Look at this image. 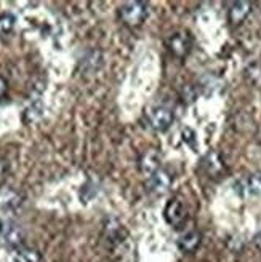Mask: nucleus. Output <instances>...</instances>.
I'll list each match as a JSON object with an SVG mask.
<instances>
[{
  "label": "nucleus",
  "mask_w": 261,
  "mask_h": 262,
  "mask_svg": "<svg viewBox=\"0 0 261 262\" xmlns=\"http://www.w3.org/2000/svg\"><path fill=\"white\" fill-rule=\"evenodd\" d=\"M149 15V7L145 2H128L121 8V19L127 26H139Z\"/></svg>",
  "instance_id": "nucleus-1"
},
{
  "label": "nucleus",
  "mask_w": 261,
  "mask_h": 262,
  "mask_svg": "<svg viewBox=\"0 0 261 262\" xmlns=\"http://www.w3.org/2000/svg\"><path fill=\"white\" fill-rule=\"evenodd\" d=\"M149 117V123L151 126L155 129V131H167L168 128L172 126L173 123V112L168 109V107H164V106H159V107H154L151 109V112L148 114Z\"/></svg>",
  "instance_id": "nucleus-2"
},
{
  "label": "nucleus",
  "mask_w": 261,
  "mask_h": 262,
  "mask_svg": "<svg viewBox=\"0 0 261 262\" xmlns=\"http://www.w3.org/2000/svg\"><path fill=\"white\" fill-rule=\"evenodd\" d=\"M164 217L172 227H179L183 222L186 221L188 214H186L185 206H183V203L179 200H170L165 206Z\"/></svg>",
  "instance_id": "nucleus-3"
},
{
  "label": "nucleus",
  "mask_w": 261,
  "mask_h": 262,
  "mask_svg": "<svg viewBox=\"0 0 261 262\" xmlns=\"http://www.w3.org/2000/svg\"><path fill=\"white\" fill-rule=\"evenodd\" d=\"M191 45L192 42L188 32H176L168 38V48L178 58H185L191 51Z\"/></svg>",
  "instance_id": "nucleus-4"
},
{
  "label": "nucleus",
  "mask_w": 261,
  "mask_h": 262,
  "mask_svg": "<svg viewBox=\"0 0 261 262\" xmlns=\"http://www.w3.org/2000/svg\"><path fill=\"white\" fill-rule=\"evenodd\" d=\"M160 166V157L159 154L155 152V150H146L145 154L141 155V159H139V171L141 174L145 176V178H151L154 173H157L159 171V168Z\"/></svg>",
  "instance_id": "nucleus-5"
},
{
  "label": "nucleus",
  "mask_w": 261,
  "mask_h": 262,
  "mask_svg": "<svg viewBox=\"0 0 261 262\" xmlns=\"http://www.w3.org/2000/svg\"><path fill=\"white\" fill-rule=\"evenodd\" d=\"M253 5L250 2H234L228 11V19L232 26L242 24L252 13Z\"/></svg>",
  "instance_id": "nucleus-6"
},
{
  "label": "nucleus",
  "mask_w": 261,
  "mask_h": 262,
  "mask_svg": "<svg viewBox=\"0 0 261 262\" xmlns=\"http://www.w3.org/2000/svg\"><path fill=\"white\" fill-rule=\"evenodd\" d=\"M172 186V176L168 174L165 169H159L157 173H154L151 178H149V182H148V187L151 192L154 193H165L168 189Z\"/></svg>",
  "instance_id": "nucleus-7"
},
{
  "label": "nucleus",
  "mask_w": 261,
  "mask_h": 262,
  "mask_svg": "<svg viewBox=\"0 0 261 262\" xmlns=\"http://www.w3.org/2000/svg\"><path fill=\"white\" fill-rule=\"evenodd\" d=\"M2 238H4V243L11 248V250H19L24 242V232L21 230L19 226L16 224H8V227L4 229V233H2Z\"/></svg>",
  "instance_id": "nucleus-8"
},
{
  "label": "nucleus",
  "mask_w": 261,
  "mask_h": 262,
  "mask_svg": "<svg viewBox=\"0 0 261 262\" xmlns=\"http://www.w3.org/2000/svg\"><path fill=\"white\" fill-rule=\"evenodd\" d=\"M200 242H202V235L197 230H191L179 237L178 248L183 253H194L200 246Z\"/></svg>",
  "instance_id": "nucleus-9"
},
{
  "label": "nucleus",
  "mask_w": 261,
  "mask_h": 262,
  "mask_svg": "<svg viewBox=\"0 0 261 262\" xmlns=\"http://www.w3.org/2000/svg\"><path fill=\"white\" fill-rule=\"evenodd\" d=\"M202 165L205 168V171L210 174L212 178L213 176H219L221 173L225 171V163L221 160V157L218 152H208L204 160H202Z\"/></svg>",
  "instance_id": "nucleus-10"
},
{
  "label": "nucleus",
  "mask_w": 261,
  "mask_h": 262,
  "mask_svg": "<svg viewBox=\"0 0 261 262\" xmlns=\"http://www.w3.org/2000/svg\"><path fill=\"white\" fill-rule=\"evenodd\" d=\"M15 262H42V254L34 248L21 246L15 251Z\"/></svg>",
  "instance_id": "nucleus-11"
},
{
  "label": "nucleus",
  "mask_w": 261,
  "mask_h": 262,
  "mask_svg": "<svg viewBox=\"0 0 261 262\" xmlns=\"http://www.w3.org/2000/svg\"><path fill=\"white\" fill-rule=\"evenodd\" d=\"M16 18L11 13H2L0 15V37L8 35L13 29H15Z\"/></svg>",
  "instance_id": "nucleus-12"
},
{
  "label": "nucleus",
  "mask_w": 261,
  "mask_h": 262,
  "mask_svg": "<svg viewBox=\"0 0 261 262\" xmlns=\"http://www.w3.org/2000/svg\"><path fill=\"white\" fill-rule=\"evenodd\" d=\"M245 77L249 78V82L253 83L255 86H261V64L253 62L250 66H247Z\"/></svg>",
  "instance_id": "nucleus-13"
},
{
  "label": "nucleus",
  "mask_w": 261,
  "mask_h": 262,
  "mask_svg": "<svg viewBox=\"0 0 261 262\" xmlns=\"http://www.w3.org/2000/svg\"><path fill=\"white\" fill-rule=\"evenodd\" d=\"M247 189L252 195H261V171L252 174L247 179Z\"/></svg>",
  "instance_id": "nucleus-14"
},
{
  "label": "nucleus",
  "mask_w": 261,
  "mask_h": 262,
  "mask_svg": "<svg viewBox=\"0 0 261 262\" xmlns=\"http://www.w3.org/2000/svg\"><path fill=\"white\" fill-rule=\"evenodd\" d=\"M7 165H5V162H0V187L4 186V182H5V179H7Z\"/></svg>",
  "instance_id": "nucleus-15"
},
{
  "label": "nucleus",
  "mask_w": 261,
  "mask_h": 262,
  "mask_svg": "<svg viewBox=\"0 0 261 262\" xmlns=\"http://www.w3.org/2000/svg\"><path fill=\"white\" fill-rule=\"evenodd\" d=\"M5 93H7V80L4 77H0V98H4Z\"/></svg>",
  "instance_id": "nucleus-16"
},
{
  "label": "nucleus",
  "mask_w": 261,
  "mask_h": 262,
  "mask_svg": "<svg viewBox=\"0 0 261 262\" xmlns=\"http://www.w3.org/2000/svg\"><path fill=\"white\" fill-rule=\"evenodd\" d=\"M253 243H255V246L258 248V250L261 251V232L255 235V238H253Z\"/></svg>",
  "instance_id": "nucleus-17"
},
{
  "label": "nucleus",
  "mask_w": 261,
  "mask_h": 262,
  "mask_svg": "<svg viewBox=\"0 0 261 262\" xmlns=\"http://www.w3.org/2000/svg\"><path fill=\"white\" fill-rule=\"evenodd\" d=\"M2 233H4V224H2V221H0V237H2Z\"/></svg>",
  "instance_id": "nucleus-18"
}]
</instances>
